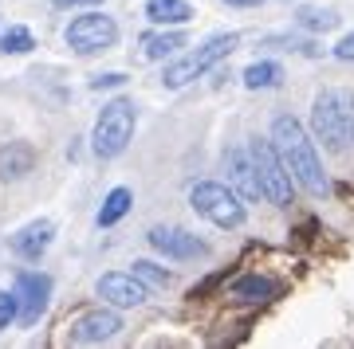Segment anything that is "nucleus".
Returning <instances> with one entry per match:
<instances>
[{"label":"nucleus","mask_w":354,"mask_h":349,"mask_svg":"<svg viewBox=\"0 0 354 349\" xmlns=\"http://www.w3.org/2000/svg\"><path fill=\"white\" fill-rule=\"evenodd\" d=\"M36 48V36L28 32V28L12 24L0 32V55H28V51Z\"/></svg>","instance_id":"nucleus-21"},{"label":"nucleus","mask_w":354,"mask_h":349,"mask_svg":"<svg viewBox=\"0 0 354 349\" xmlns=\"http://www.w3.org/2000/svg\"><path fill=\"white\" fill-rule=\"evenodd\" d=\"M138 48H142V55L146 59H169V55H177V51L185 48V36L181 32H169V28H158L153 24L150 32H142V39H138Z\"/></svg>","instance_id":"nucleus-15"},{"label":"nucleus","mask_w":354,"mask_h":349,"mask_svg":"<svg viewBox=\"0 0 354 349\" xmlns=\"http://www.w3.org/2000/svg\"><path fill=\"white\" fill-rule=\"evenodd\" d=\"M12 290H16V299H20V322L36 326L39 314L48 310L55 283H51V275H44V271H20V275H16V287Z\"/></svg>","instance_id":"nucleus-10"},{"label":"nucleus","mask_w":354,"mask_h":349,"mask_svg":"<svg viewBox=\"0 0 354 349\" xmlns=\"http://www.w3.org/2000/svg\"><path fill=\"white\" fill-rule=\"evenodd\" d=\"M36 165V146L32 141H4L0 146V181H24Z\"/></svg>","instance_id":"nucleus-14"},{"label":"nucleus","mask_w":354,"mask_h":349,"mask_svg":"<svg viewBox=\"0 0 354 349\" xmlns=\"http://www.w3.org/2000/svg\"><path fill=\"white\" fill-rule=\"evenodd\" d=\"M130 204H134V192H130L127 185L111 188V192H106V200H102L99 216H95V220H99V228H114L118 220H122V216L130 212Z\"/></svg>","instance_id":"nucleus-19"},{"label":"nucleus","mask_w":354,"mask_h":349,"mask_svg":"<svg viewBox=\"0 0 354 349\" xmlns=\"http://www.w3.org/2000/svg\"><path fill=\"white\" fill-rule=\"evenodd\" d=\"M248 157H252V165H256V181H260V192H264L268 204L291 208V204H295V181H291V173L283 169V161H279L272 137H252V141H248Z\"/></svg>","instance_id":"nucleus-6"},{"label":"nucleus","mask_w":354,"mask_h":349,"mask_svg":"<svg viewBox=\"0 0 354 349\" xmlns=\"http://www.w3.org/2000/svg\"><path fill=\"white\" fill-rule=\"evenodd\" d=\"M118 330H122L118 306H95V310H83L79 318L67 322V341H71V346H102V341H111Z\"/></svg>","instance_id":"nucleus-8"},{"label":"nucleus","mask_w":354,"mask_h":349,"mask_svg":"<svg viewBox=\"0 0 354 349\" xmlns=\"http://www.w3.org/2000/svg\"><path fill=\"white\" fill-rule=\"evenodd\" d=\"M276 290L279 287L268 279V275H241V279L232 283V299H241V302H268Z\"/></svg>","instance_id":"nucleus-18"},{"label":"nucleus","mask_w":354,"mask_h":349,"mask_svg":"<svg viewBox=\"0 0 354 349\" xmlns=\"http://www.w3.org/2000/svg\"><path fill=\"white\" fill-rule=\"evenodd\" d=\"M130 271L138 275V279H142L150 290H165L169 283H174V275L165 271V267H158L153 259H134V263H130Z\"/></svg>","instance_id":"nucleus-22"},{"label":"nucleus","mask_w":354,"mask_h":349,"mask_svg":"<svg viewBox=\"0 0 354 349\" xmlns=\"http://www.w3.org/2000/svg\"><path fill=\"white\" fill-rule=\"evenodd\" d=\"M335 59H342V63H354V32H346V36L335 43Z\"/></svg>","instance_id":"nucleus-25"},{"label":"nucleus","mask_w":354,"mask_h":349,"mask_svg":"<svg viewBox=\"0 0 354 349\" xmlns=\"http://www.w3.org/2000/svg\"><path fill=\"white\" fill-rule=\"evenodd\" d=\"M111 87H127V75L122 71H102V75L91 79V90H111Z\"/></svg>","instance_id":"nucleus-24"},{"label":"nucleus","mask_w":354,"mask_h":349,"mask_svg":"<svg viewBox=\"0 0 354 349\" xmlns=\"http://www.w3.org/2000/svg\"><path fill=\"white\" fill-rule=\"evenodd\" d=\"M236 48H241V36H236V32H216V36L205 39L201 48H193V51H185V55H177V59L165 63L162 87H165V90L189 87L193 79H201L205 71H213L216 63L228 59V55H232Z\"/></svg>","instance_id":"nucleus-3"},{"label":"nucleus","mask_w":354,"mask_h":349,"mask_svg":"<svg viewBox=\"0 0 354 349\" xmlns=\"http://www.w3.org/2000/svg\"><path fill=\"white\" fill-rule=\"evenodd\" d=\"M311 137L323 141L327 153H346L354 146V90L327 87L311 106Z\"/></svg>","instance_id":"nucleus-2"},{"label":"nucleus","mask_w":354,"mask_h":349,"mask_svg":"<svg viewBox=\"0 0 354 349\" xmlns=\"http://www.w3.org/2000/svg\"><path fill=\"white\" fill-rule=\"evenodd\" d=\"M146 20L158 28H181L193 20V4L189 0H150L146 4Z\"/></svg>","instance_id":"nucleus-16"},{"label":"nucleus","mask_w":354,"mask_h":349,"mask_svg":"<svg viewBox=\"0 0 354 349\" xmlns=\"http://www.w3.org/2000/svg\"><path fill=\"white\" fill-rule=\"evenodd\" d=\"M225 4H232V8H256V4H264V0H225Z\"/></svg>","instance_id":"nucleus-26"},{"label":"nucleus","mask_w":354,"mask_h":349,"mask_svg":"<svg viewBox=\"0 0 354 349\" xmlns=\"http://www.w3.org/2000/svg\"><path fill=\"white\" fill-rule=\"evenodd\" d=\"M51 239H55V224L51 220H32V224H24L12 236V251L20 259L36 263V259H44V251L51 248Z\"/></svg>","instance_id":"nucleus-12"},{"label":"nucleus","mask_w":354,"mask_h":349,"mask_svg":"<svg viewBox=\"0 0 354 349\" xmlns=\"http://www.w3.org/2000/svg\"><path fill=\"white\" fill-rule=\"evenodd\" d=\"M146 239H150V248L158 251V255H165V259L174 263H189V259H205L209 255V243L205 239H197L193 232H185V228H150L146 232Z\"/></svg>","instance_id":"nucleus-9"},{"label":"nucleus","mask_w":354,"mask_h":349,"mask_svg":"<svg viewBox=\"0 0 354 349\" xmlns=\"http://www.w3.org/2000/svg\"><path fill=\"white\" fill-rule=\"evenodd\" d=\"M241 79H244V87L248 90H272V87L283 83V67H279L276 59H256V63L244 67Z\"/></svg>","instance_id":"nucleus-17"},{"label":"nucleus","mask_w":354,"mask_h":349,"mask_svg":"<svg viewBox=\"0 0 354 349\" xmlns=\"http://www.w3.org/2000/svg\"><path fill=\"white\" fill-rule=\"evenodd\" d=\"M189 204L201 220H209V224H216V228H228V232L248 220L244 197L232 185H221V181H197V185L189 188Z\"/></svg>","instance_id":"nucleus-5"},{"label":"nucleus","mask_w":354,"mask_h":349,"mask_svg":"<svg viewBox=\"0 0 354 349\" xmlns=\"http://www.w3.org/2000/svg\"><path fill=\"white\" fill-rule=\"evenodd\" d=\"M339 20L342 16L335 8H304V12L295 16V24L304 28V32H335Z\"/></svg>","instance_id":"nucleus-20"},{"label":"nucleus","mask_w":354,"mask_h":349,"mask_svg":"<svg viewBox=\"0 0 354 349\" xmlns=\"http://www.w3.org/2000/svg\"><path fill=\"white\" fill-rule=\"evenodd\" d=\"M272 146H276L283 169L291 173V181L304 188L307 197H327L330 181L323 173V157L315 150V137L307 134V126L291 114H279L272 122Z\"/></svg>","instance_id":"nucleus-1"},{"label":"nucleus","mask_w":354,"mask_h":349,"mask_svg":"<svg viewBox=\"0 0 354 349\" xmlns=\"http://www.w3.org/2000/svg\"><path fill=\"white\" fill-rule=\"evenodd\" d=\"M55 4H83V0H55Z\"/></svg>","instance_id":"nucleus-27"},{"label":"nucleus","mask_w":354,"mask_h":349,"mask_svg":"<svg viewBox=\"0 0 354 349\" xmlns=\"http://www.w3.org/2000/svg\"><path fill=\"white\" fill-rule=\"evenodd\" d=\"M64 39L75 55H99V51H111L118 43V24L106 12H83L67 24Z\"/></svg>","instance_id":"nucleus-7"},{"label":"nucleus","mask_w":354,"mask_h":349,"mask_svg":"<svg viewBox=\"0 0 354 349\" xmlns=\"http://www.w3.org/2000/svg\"><path fill=\"white\" fill-rule=\"evenodd\" d=\"M134 126H138V110L130 99H111L95 118V130H91V150L95 157L111 161V157H122L134 137Z\"/></svg>","instance_id":"nucleus-4"},{"label":"nucleus","mask_w":354,"mask_h":349,"mask_svg":"<svg viewBox=\"0 0 354 349\" xmlns=\"http://www.w3.org/2000/svg\"><path fill=\"white\" fill-rule=\"evenodd\" d=\"M12 322H20V299L16 290H0V330H8Z\"/></svg>","instance_id":"nucleus-23"},{"label":"nucleus","mask_w":354,"mask_h":349,"mask_svg":"<svg viewBox=\"0 0 354 349\" xmlns=\"http://www.w3.org/2000/svg\"><path fill=\"white\" fill-rule=\"evenodd\" d=\"M225 169H228V185L236 188L244 200H260V181H256V165L248 157V150H228L225 153Z\"/></svg>","instance_id":"nucleus-13"},{"label":"nucleus","mask_w":354,"mask_h":349,"mask_svg":"<svg viewBox=\"0 0 354 349\" xmlns=\"http://www.w3.org/2000/svg\"><path fill=\"white\" fill-rule=\"evenodd\" d=\"M95 290H99V299L106 302V306H118V310L142 306L146 295H150V287H146L134 271H106V275H99Z\"/></svg>","instance_id":"nucleus-11"}]
</instances>
